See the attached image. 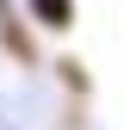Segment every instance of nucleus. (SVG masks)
<instances>
[{"instance_id":"nucleus-1","label":"nucleus","mask_w":124,"mask_h":130,"mask_svg":"<svg viewBox=\"0 0 124 130\" xmlns=\"http://www.w3.org/2000/svg\"><path fill=\"white\" fill-rule=\"evenodd\" d=\"M25 19L37 31H74V0H25Z\"/></svg>"},{"instance_id":"nucleus-2","label":"nucleus","mask_w":124,"mask_h":130,"mask_svg":"<svg viewBox=\"0 0 124 130\" xmlns=\"http://www.w3.org/2000/svg\"><path fill=\"white\" fill-rule=\"evenodd\" d=\"M0 12H6V0H0Z\"/></svg>"}]
</instances>
